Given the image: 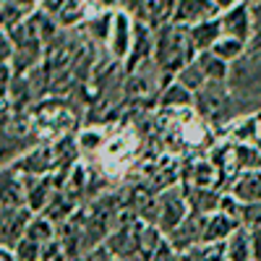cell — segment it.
Instances as JSON below:
<instances>
[{
	"mask_svg": "<svg viewBox=\"0 0 261 261\" xmlns=\"http://www.w3.org/2000/svg\"><path fill=\"white\" fill-rule=\"evenodd\" d=\"M196 47L191 42L188 27L180 24H165L162 29L154 32V63L160 65V71L167 76H178L188 63L196 58Z\"/></svg>",
	"mask_w": 261,
	"mask_h": 261,
	"instance_id": "obj_1",
	"label": "cell"
},
{
	"mask_svg": "<svg viewBox=\"0 0 261 261\" xmlns=\"http://www.w3.org/2000/svg\"><path fill=\"white\" fill-rule=\"evenodd\" d=\"M157 206H160V212H157V227L162 230L165 238L191 214V206H188V199H186V188H178V186L162 191L157 196Z\"/></svg>",
	"mask_w": 261,
	"mask_h": 261,
	"instance_id": "obj_2",
	"label": "cell"
},
{
	"mask_svg": "<svg viewBox=\"0 0 261 261\" xmlns=\"http://www.w3.org/2000/svg\"><path fill=\"white\" fill-rule=\"evenodd\" d=\"M134 32H136V21L130 13L125 11H115L113 16V29H110V39H107V47L115 63H125L134 47Z\"/></svg>",
	"mask_w": 261,
	"mask_h": 261,
	"instance_id": "obj_3",
	"label": "cell"
},
{
	"mask_svg": "<svg viewBox=\"0 0 261 261\" xmlns=\"http://www.w3.org/2000/svg\"><path fill=\"white\" fill-rule=\"evenodd\" d=\"M204 230H206V214L199 212H191L186 220L167 235L170 246L175 248L178 253L193 248V246H201L204 243Z\"/></svg>",
	"mask_w": 261,
	"mask_h": 261,
	"instance_id": "obj_4",
	"label": "cell"
},
{
	"mask_svg": "<svg viewBox=\"0 0 261 261\" xmlns=\"http://www.w3.org/2000/svg\"><path fill=\"white\" fill-rule=\"evenodd\" d=\"M34 220V212L29 206H3V248H16L27 238V230Z\"/></svg>",
	"mask_w": 261,
	"mask_h": 261,
	"instance_id": "obj_5",
	"label": "cell"
},
{
	"mask_svg": "<svg viewBox=\"0 0 261 261\" xmlns=\"http://www.w3.org/2000/svg\"><path fill=\"white\" fill-rule=\"evenodd\" d=\"M13 170L21 172L27 178H45L50 172H55V157L53 146H37L34 151H27L21 160L13 162Z\"/></svg>",
	"mask_w": 261,
	"mask_h": 261,
	"instance_id": "obj_6",
	"label": "cell"
},
{
	"mask_svg": "<svg viewBox=\"0 0 261 261\" xmlns=\"http://www.w3.org/2000/svg\"><path fill=\"white\" fill-rule=\"evenodd\" d=\"M222 16L217 11L214 0H178V8H175V18L172 24H180V27H196L201 21H209V18H217Z\"/></svg>",
	"mask_w": 261,
	"mask_h": 261,
	"instance_id": "obj_7",
	"label": "cell"
},
{
	"mask_svg": "<svg viewBox=\"0 0 261 261\" xmlns=\"http://www.w3.org/2000/svg\"><path fill=\"white\" fill-rule=\"evenodd\" d=\"M196 110H199L204 118H220V113L230 105V94L225 89V84L220 81H209L204 89L196 94Z\"/></svg>",
	"mask_w": 261,
	"mask_h": 261,
	"instance_id": "obj_8",
	"label": "cell"
},
{
	"mask_svg": "<svg viewBox=\"0 0 261 261\" xmlns=\"http://www.w3.org/2000/svg\"><path fill=\"white\" fill-rule=\"evenodd\" d=\"M220 18H222V34H225V37H235V39H243V42L251 39L253 16H251V6H248V3L235 6L232 11L222 13Z\"/></svg>",
	"mask_w": 261,
	"mask_h": 261,
	"instance_id": "obj_9",
	"label": "cell"
},
{
	"mask_svg": "<svg viewBox=\"0 0 261 261\" xmlns=\"http://www.w3.org/2000/svg\"><path fill=\"white\" fill-rule=\"evenodd\" d=\"M241 204H261V170H246L241 172L227 188Z\"/></svg>",
	"mask_w": 261,
	"mask_h": 261,
	"instance_id": "obj_10",
	"label": "cell"
},
{
	"mask_svg": "<svg viewBox=\"0 0 261 261\" xmlns=\"http://www.w3.org/2000/svg\"><path fill=\"white\" fill-rule=\"evenodd\" d=\"M243 227L241 220H235V217H227L222 212H214L206 217V230H204V243H227V238L238 230Z\"/></svg>",
	"mask_w": 261,
	"mask_h": 261,
	"instance_id": "obj_11",
	"label": "cell"
},
{
	"mask_svg": "<svg viewBox=\"0 0 261 261\" xmlns=\"http://www.w3.org/2000/svg\"><path fill=\"white\" fill-rule=\"evenodd\" d=\"M188 32H191V42H193L196 53H206L222 39V18L217 16V18L201 21V24L191 27Z\"/></svg>",
	"mask_w": 261,
	"mask_h": 261,
	"instance_id": "obj_12",
	"label": "cell"
},
{
	"mask_svg": "<svg viewBox=\"0 0 261 261\" xmlns=\"http://www.w3.org/2000/svg\"><path fill=\"white\" fill-rule=\"evenodd\" d=\"M186 188V199L191 212H199V214H214L220 212V201H222V191L220 188Z\"/></svg>",
	"mask_w": 261,
	"mask_h": 261,
	"instance_id": "obj_13",
	"label": "cell"
},
{
	"mask_svg": "<svg viewBox=\"0 0 261 261\" xmlns=\"http://www.w3.org/2000/svg\"><path fill=\"white\" fill-rule=\"evenodd\" d=\"M76 212H79V209H76V196H73L71 191H65V188H58L55 196H53V201L47 204V209L42 212V214H45L47 220H53V222L60 227V225L68 222Z\"/></svg>",
	"mask_w": 261,
	"mask_h": 261,
	"instance_id": "obj_14",
	"label": "cell"
},
{
	"mask_svg": "<svg viewBox=\"0 0 261 261\" xmlns=\"http://www.w3.org/2000/svg\"><path fill=\"white\" fill-rule=\"evenodd\" d=\"M227 261H253V246H251V230L238 227L225 243Z\"/></svg>",
	"mask_w": 261,
	"mask_h": 261,
	"instance_id": "obj_15",
	"label": "cell"
},
{
	"mask_svg": "<svg viewBox=\"0 0 261 261\" xmlns=\"http://www.w3.org/2000/svg\"><path fill=\"white\" fill-rule=\"evenodd\" d=\"M193 102H196V94L188 92L178 81H170L160 94V105L165 107V110H188Z\"/></svg>",
	"mask_w": 261,
	"mask_h": 261,
	"instance_id": "obj_16",
	"label": "cell"
},
{
	"mask_svg": "<svg viewBox=\"0 0 261 261\" xmlns=\"http://www.w3.org/2000/svg\"><path fill=\"white\" fill-rule=\"evenodd\" d=\"M27 238L39 243V246H50V243L58 241V225L53 220H47L45 214H34V220L27 230Z\"/></svg>",
	"mask_w": 261,
	"mask_h": 261,
	"instance_id": "obj_17",
	"label": "cell"
},
{
	"mask_svg": "<svg viewBox=\"0 0 261 261\" xmlns=\"http://www.w3.org/2000/svg\"><path fill=\"white\" fill-rule=\"evenodd\" d=\"M196 60H199L201 71L206 73V79H209V81H220V84H225V81L230 79V63L220 60L212 50L199 53V55H196Z\"/></svg>",
	"mask_w": 261,
	"mask_h": 261,
	"instance_id": "obj_18",
	"label": "cell"
},
{
	"mask_svg": "<svg viewBox=\"0 0 261 261\" xmlns=\"http://www.w3.org/2000/svg\"><path fill=\"white\" fill-rule=\"evenodd\" d=\"M178 261H227L225 243H201L183 253H178Z\"/></svg>",
	"mask_w": 261,
	"mask_h": 261,
	"instance_id": "obj_19",
	"label": "cell"
},
{
	"mask_svg": "<svg viewBox=\"0 0 261 261\" xmlns=\"http://www.w3.org/2000/svg\"><path fill=\"white\" fill-rule=\"evenodd\" d=\"M175 81L178 84H183L188 92H193V94H199L204 86L209 84V79H206V73L201 71V65H199V60H193V63H188L186 68L175 76Z\"/></svg>",
	"mask_w": 261,
	"mask_h": 261,
	"instance_id": "obj_20",
	"label": "cell"
},
{
	"mask_svg": "<svg viewBox=\"0 0 261 261\" xmlns=\"http://www.w3.org/2000/svg\"><path fill=\"white\" fill-rule=\"evenodd\" d=\"M212 53L220 58V60H225V63H235V60H241V55L246 53V42L222 34V39L212 47Z\"/></svg>",
	"mask_w": 261,
	"mask_h": 261,
	"instance_id": "obj_21",
	"label": "cell"
},
{
	"mask_svg": "<svg viewBox=\"0 0 261 261\" xmlns=\"http://www.w3.org/2000/svg\"><path fill=\"white\" fill-rule=\"evenodd\" d=\"M76 146L71 136H63L60 141L53 144V157H55V170H68L73 167V160H76Z\"/></svg>",
	"mask_w": 261,
	"mask_h": 261,
	"instance_id": "obj_22",
	"label": "cell"
},
{
	"mask_svg": "<svg viewBox=\"0 0 261 261\" xmlns=\"http://www.w3.org/2000/svg\"><path fill=\"white\" fill-rule=\"evenodd\" d=\"M84 151H99L107 146V139H105V130L99 128H86L79 134V141H76Z\"/></svg>",
	"mask_w": 261,
	"mask_h": 261,
	"instance_id": "obj_23",
	"label": "cell"
},
{
	"mask_svg": "<svg viewBox=\"0 0 261 261\" xmlns=\"http://www.w3.org/2000/svg\"><path fill=\"white\" fill-rule=\"evenodd\" d=\"M13 253H16V258L18 261H39L42 258V251H45V246H39V243H34V241H29V238H24L16 248H11Z\"/></svg>",
	"mask_w": 261,
	"mask_h": 261,
	"instance_id": "obj_24",
	"label": "cell"
},
{
	"mask_svg": "<svg viewBox=\"0 0 261 261\" xmlns=\"http://www.w3.org/2000/svg\"><path fill=\"white\" fill-rule=\"evenodd\" d=\"M241 225L246 230L261 227V204H243L241 206Z\"/></svg>",
	"mask_w": 261,
	"mask_h": 261,
	"instance_id": "obj_25",
	"label": "cell"
},
{
	"mask_svg": "<svg viewBox=\"0 0 261 261\" xmlns=\"http://www.w3.org/2000/svg\"><path fill=\"white\" fill-rule=\"evenodd\" d=\"M151 261H178V251L170 246V241L165 238V241L157 246V251H154V256H151Z\"/></svg>",
	"mask_w": 261,
	"mask_h": 261,
	"instance_id": "obj_26",
	"label": "cell"
},
{
	"mask_svg": "<svg viewBox=\"0 0 261 261\" xmlns=\"http://www.w3.org/2000/svg\"><path fill=\"white\" fill-rule=\"evenodd\" d=\"M76 261H115V258H113V253L107 251L105 246H99V248H94V251H89V253H84V256L76 258Z\"/></svg>",
	"mask_w": 261,
	"mask_h": 261,
	"instance_id": "obj_27",
	"label": "cell"
},
{
	"mask_svg": "<svg viewBox=\"0 0 261 261\" xmlns=\"http://www.w3.org/2000/svg\"><path fill=\"white\" fill-rule=\"evenodd\" d=\"M251 246H253V261H261V227L251 230Z\"/></svg>",
	"mask_w": 261,
	"mask_h": 261,
	"instance_id": "obj_28",
	"label": "cell"
},
{
	"mask_svg": "<svg viewBox=\"0 0 261 261\" xmlns=\"http://www.w3.org/2000/svg\"><path fill=\"white\" fill-rule=\"evenodd\" d=\"M243 0H214V6H217V11L220 13H227V11H232L235 6H241Z\"/></svg>",
	"mask_w": 261,
	"mask_h": 261,
	"instance_id": "obj_29",
	"label": "cell"
},
{
	"mask_svg": "<svg viewBox=\"0 0 261 261\" xmlns=\"http://www.w3.org/2000/svg\"><path fill=\"white\" fill-rule=\"evenodd\" d=\"M123 3H125V0H99V6L107 8V11H115V6H118V11H120Z\"/></svg>",
	"mask_w": 261,
	"mask_h": 261,
	"instance_id": "obj_30",
	"label": "cell"
},
{
	"mask_svg": "<svg viewBox=\"0 0 261 261\" xmlns=\"http://www.w3.org/2000/svg\"><path fill=\"white\" fill-rule=\"evenodd\" d=\"M0 261H18V258L11 248H0Z\"/></svg>",
	"mask_w": 261,
	"mask_h": 261,
	"instance_id": "obj_31",
	"label": "cell"
}]
</instances>
